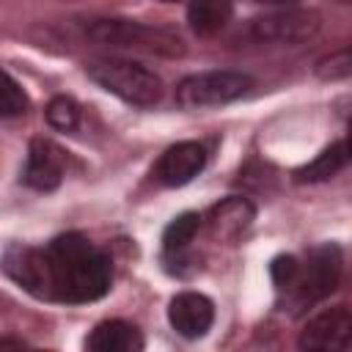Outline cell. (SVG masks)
Returning a JSON list of instances; mask_svg holds the SVG:
<instances>
[{"mask_svg": "<svg viewBox=\"0 0 352 352\" xmlns=\"http://www.w3.org/2000/svg\"><path fill=\"white\" fill-rule=\"evenodd\" d=\"M253 88V80L245 72H231V69H212V72H198L184 77L176 85V102L187 110L195 107H214L234 102L245 96Z\"/></svg>", "mask_w": 352, "mask_h": 352, "instance_id": "5b68a950", "label": "cell"}, {"mask_svg": "<svg viewBox=\"0 0 352 352\" xmlns=\"http://www.w3.org/2000/svg\"><path fill=\"white\" fill-rule=\"evenodd\" d=\"M341 250L336 245H322L314 248L305 258V264H300L294 283L286 289L289 292V302L294 305V311L308 308L319 300H324L327 294L336 292L338 280H341Z\"/></svg>", "mask_w": 352, "mask_h": 352, "instance_id": "277c9868", "label": "cell"}, {"mask_svg": "<svg viewBox=\"0 0 352 352\" xmlns=\"http://www.w3.org/2000/svg\"><path fill=\"white\" fill-rule=\"evenodd\" d=\"M206 165V151L201 143L195 140H182L170 148L162 151V157L157 160L151 176L162 184V187H182L187 182H192Z\"/></svg>", "mask_w": 352, "mask_h": 352, "instance_id": "ba28073f", "label": "cell"}, {"mask_svg": "<svg viewBox=\"0 0 352 352\" xmlns=\"http://www.w3.org/2000/svg\"><path fill=\"white\" fill-rule=\"evenodd\" d=\"M66 170V154L60 146H55L47 138H33L28 148V165H25V184L41 192L55 190L63 182Z\"/></svg>", "mask_w": 352, "mask_h": 352, "instance_id": "9c48e42d", "label": "cell"}, {"mask_svg": "<svg viewBox=\"0 0 352 352\" xmlns=\"http://www.w3.org/2000/svg\"><path fill=\"white\" fill-rule=\"evenodd\" d=\"M88 36L107 47L143 50V52H157V55H168V58L184 52V41L176 30L129 22V19H94L88 25Z\"/></svg>", "mask_w": 352, "mask_h": 352, "instance_id": "3957f363", "label": "cell"}, {"mask_svg": "<svg viewBox=\"0 0 352 352\" xmlns=\"http://www.w3.org/2000/svg\"><path fill=\"white\" fill-rule=\"evenodd\" d=\"M168 319H170V324L179 336L201 338V336L209 333V327L214 322V305H212L209 297H204L198 292H182L170 300Z\"/></svg>", "mask_w": 352, "mask_h": 352, "instance_id": "30bf717a", "label": "cell"}, {"mask_svg": "<svg viewBox=\"0 0 352 352\" xmlns=\"http://www.w3.org/2000/svg\"><path fill=\"white\" fill-rule=\"evenodd\" d=\"M256 41H275V44H294L305 41L319 30V14L308 8H280L264 16L250 19L248 25Z\"/></svg>", "mask_w": 352, "mask_h": 352, "instance_id": "52a82bcc", "label": "cell"}, {"mask_svg": "<svg viewBox=\"0 0 352 352\" xmlns=\"http://www.w3.org/2000/svg\"><path fill=\"white\" fill-rule=\"evenodd\" d=\"M231 14H234L231 3H220V0H195L187 6V22L198 36L220 33L231 19Z\"/></svg>", "mask_w": 352, "mask_h": 352, "instance_id": "4fadbf2b", "label": "cell"}, {"mask_svg": "<svg viewBox=\"0 0 352 352\" xmlns=\"http://www.w3.org/2000/svg\"><path fill=\"white\" fill-rule=\"evenodd\" d=\"M85 352H143V333L121 319H110L94 327Z\"/></svg>", "mask_w": 352, "mask_h": 352, "instance_id": "7c38bea8", "label": "cell"}, {"mask_svg": "<svg viewBox=\"0 0 352 352\" xmlns=\"http://www.w3.org/2000/svg\"><path fill=\"white\" fill-rule=\"evenodd\" d=\"M47 121H50V126L63 129V132L74 129L77 121H80V107H77V102L69 99V96H55V99L47 104Z\"/></svg>", "mask_w": 352, "mask_h": 352, "instance_id": "e0dca14e", "label": "cell"}, {"mask_svg": "<svg viewBox=\"0 0 352 352\" xmlns=\"http://www.w3.org/2000/svg\"><path fill=\"white\" fill-rule=\"evenodd\" d=\"M198 226H201V217H198L195 212H184V214L173 217V220L168 223L165 234H162L165 248H168V250H182V248H187V245L195 239Z\"/></svg>", "mask_w": 352, "mask_h": 352, "instance_id": "2e32d148", "label": "cell"}, {"mask_svg": "<svg viewBox=\"0 0 352 352\" xmlns=\"http://www.w3.org/2000/svg\"><path fill=\"white\" fill-rule=\"evenodd\" d=\"M344 165H346V143L338 140V143H333L330 148H324L316 160H311L308 165L297 168V170H294V182H297V184L327 182V179H333Z\"/></svg>", "mask_w": 352, "mask_h": 352, "instance_id": "5bb4252c", "label": "cell"}, {"mask_svg": "<svg viewBox=\"0 0 352 352\" xmlns=\"http://www.w3.org/2000/svg\"><path fill=\"white\" fill-rule=\"evenodd\" d=\"M3 272L28 294L50 302H94L110 289V261L82 234H60L47 248L11 245Z\"/></svg>", "mask_w": 352, "mask_h": 352, "instance_id": "6da1fadb", "label": "cell"}, {"mask_svg": "<svg viewBox=\"0 0 352 352\" xmlns=\"http://www.w3.org/2000/svg\"><path fill=\"white\" fill-rule=\"evenodd\" d=\"M253 217H256L253 204L242 195H231L209 209L206 228H209L212 239H217V242H236L250 228Z\"/></svg>", "mask_w": 352, "mask_h": 352, "instance_id": "8fae6325", "label": "cell"}, {"mask_svg": "<svg viewBox=\"0 0 352 352\" xmlns=\"http://www.w3.org/2000/svg\"><path fill=\"white\" fill-rule=\"evenodd\" d=\"M30 107L28 102V94L22 91V85L0 69V118H16V116H25Z\"/></svg>", "mask_w": 352, "mask_h": 352, "instance_id": "9a60e30c", "label": "cell"}, {"mask_svg": "<svg viewBox=\"0 0 352 352\" xmlns=\"http://www.w3.org/2000/svg\"><path fill=\"white\" fill-rule=\"evenodd\" d=\"M41 352H50V349H41Z\"/></svg>", "mask_w": 352, "mask_h": 352, "instance_id": "44dd1931", "label": "cell"}, {"mask_svg": "<svg viewBox=\"0 0 352 352\" xmlns=\"http://www.w3.org/2000/svg\"><path fill=\"white\" fill-rule=\"evenodd\" d=\"M352 338V314L346 305L319 311L300 330V352H346Z\"/></svg>", "mask_w": 352, "mask_h": 352, "instance_id": "8992f818", "label": "cell"}, {"mask_svg": "<svg viewBox=\"0 0 352 352\" xmlns=\"http://www.w3.org/2000/svg\"><path fill=\"white\" fill-rule=\"evenodd\" d=\"M88 77L104 88L107 94L138 104V107H151L162 99V80L160 74H154L148 66L138 63V60H126V58H99L91 60L85 66Z\"/></svg>", "mask_w": 352, "mask_h": 352, "instance_id": "7a4b0ae2", "label": "cell"}, {"mask_svg": "<svg viewBox=\"0 0 352 352\" xmlns=\"http://www.w3.org/2000/svg\"><path fill=\"white\" fill-rule=\"evenodd\" d=\"M316 74H319L322 80H330V82L346 80V77L352 74V52H349V47L336 50V52H330L327 58H322V60L316 63Z\"/></svg>", "mask_w": 352, "mask_h": 352, "instance_id": "ac0fdd59", "label": "cell"}, {"mask_svg": "<svg viewBox=\"0 0 352 352\" xmlns=\"http://www.w3.org/2000/svg\"><path fill=\"white\" fill-rule=\"evenodd\" d=\"M297 270H300V261H297L294 256H278V258H272V264H270L272 283H275L280 292L289 289V286L294 283V278H297Z\"/></svg>", "mask_w": 352, "mask_h": 352, "instance_id": "d6986e66", "label": "cell"}, {"mask_svg": "<svg viewBox=\"0 0 352 352\" xmlns=\"http://www.w3.org/2000/svg\"><path fill=\"white\" fill-rule=\"evenodd\" d=\"M0 352H25V346L16 338H6V341H0Z\"/></svg>", "mask_w": 352, "mask_h": 352, "instance_id": "ffe728a7", "label": "cell"}]
</instances>
